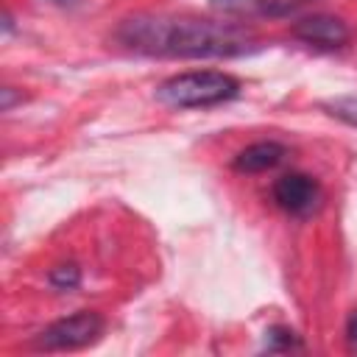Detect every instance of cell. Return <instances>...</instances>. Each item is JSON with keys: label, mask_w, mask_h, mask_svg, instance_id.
<instances>
[{"label": "cell", "mask_w": 357, "mask_h": 357, "mask_svg": "<svg viewBox=\"0 0 357 357\" xmlns=\"http://www.w3.org/2000/svg\"><path fill=\"white\" fill-rule=\"evenodd\" d=\"M117 39L145 56H181V59H215L240 56L254 45L248 28L231 22L139 14L117 28Z\"/></svg>", "instance_id": "1"}, {"label": "cell", "mask_w": 357, "mask_h": 357, "mask_svg": "<svg viewBox=\"0 0 357 357\" xmlns=\"http://www.w3.org/2000/svg\"><path fill=\"white\" fill-rule=\"evenodd\" d=\"M237 89H240V84L231 75L204 70V73H181V75L167 78L156 89V95L167 106L187 109V106H212V103L229 100L237 95Z\"/></svg>", "instance_id": "2"}, {"label": "cell", "mask_w": 357, "mask_h": 357, "mask_svg": "<svg viewBox=\"0 0 357 357\" xmlns=\"http://www.w3.org/2000/svg\"><path fill=\"white\" fill-rule=\"evenodd\" d=\"M100 326H103V321L95 312H75L70 318L50 324L42 332L39 343L45 349H78V346H86L89 340H95L100 335Z\"/></svg>", "instance_id": "3"}, {"label": "cell", "mask_w": 357, "mask_h": 357, "mask_svg": "<svg viewBox=\"0 0 357 357\" xmlns=\"http://www.w3.org/2000/svg\"><path fill=\"white\" fill-rule=\"evenodd\" d=\"M273 198L290 215H310L318 206V201H321V190H318V184L310 176L290 173V176H282L276 181Z\"/></svg>", "instance_id": "4"}, {"label": "cell", "mask_w": 357, "mask_h": 357, "mask_svg": "<svg viewBox=\"0 0 357 357\" xmlns=\"http://www.w3.org/2000/svg\"><path fill=\"white\" fill-rule=\"evenodd\" d=\"M293 33L307 42V45H318V47H340L349 42V28L343 20L329 17V14H312L304 17L301 22L293 25Z\"/></svg>", "instance_id": "5"}, {"label": "cell", "mask_w": 357, "mask_h": 357, "mask_svg": "<svg viewBox=\"0 0 357 357\" xmlns=\"http://www.w3.org/2000/svg\"><path fill=\"white\" fill-rule=\"evenodd\" d=\"M282 156H284V148L279 142H254V145H248L245 151L237 153L234 167L243 170V173H259V170H268V167L279 165Z\"/></svg>", "instance_id": "6"}, {"label": "cell", "mask_w": 357, "mask_h": 357, "mask_svg": "<svg viewBox=\"0 0 357 357\" xmlns=\"http://www.w3.org/2000/svg\"><path fill=\"white\" fill-rule=\"evenodd\" d=\"M50 284L59 290H70L78 284V268L75 265H59L50 271Z\"/></svg>", "instance_id": "7"}, {"label": "cell", "mask_w": 357, "mask_h": 357, "mask_svg": "<svg viewBox=\"0 0 357 357\" xmlns=\"http://www.w3.org/2000/svg\"><path fill=\"white\" fill-rule=\"evenodd\" d=\"M329 109H332L335 117L357 126V98H337V100L329 103Z\"/></svg>", "instance_id": "8"}, {"label": "cell", "mask_w": 357, "mask_h": 357, "mask_svg": "<svg viewBox=\"0 0 357 357\" xmlns=\"http://www.w3.org/2000/svg\"><path fill=\"white\" fill-rule=\"evenodd\" d=\"M349 340H351V346H357V312L349 318Z\"/></svg>", "instance_id": "9"}]
</instances>
